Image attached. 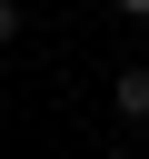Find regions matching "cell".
I'll return each mask as SVG.
<instances>
[{
    "label": "cell",
    "mask_w": 149,
    "mask_h": 159,
    "mask_svg": "<svg viewBox=\"0 0 149 159\" xmlns=\"http://www.w3.org/2000/svg\"><path fill=\"white\" fill-rule=\"evenodd\" d=\"M10 40H20V0H0V50H10Z\"/></svg>",
    "instance_id": "obj_2"
},
{
    "label": "cell",
    "mask_w": 149,
    "mask_h": 159,
    "mask_svg": "<svg viewBox=\"0 0 149 159\" xmlns=\"http://www.w3.org/2000/svg\"><path fill=\"white\" fill-rule=\"evenodd\" d=\"M109 109H119V119H149V70H119V80H109Z\"/></svg>",
    "instance_id": "obj_1"
},
{
    "label": "cell",
    "mask_w": 149,
    "mask_h": 159,
    "mask_svg": "<svg viewBox=\"0 0 149 159\" xmlns=\"http://www.w3.org/2000/svg\"><path fill=\"white\" fill-rule=\"evenodd\" d=\"M109 159H139V149H109Z\"/></svg>",
    "instance_id": "obj_4"
},
{
    "label": "cell",
    "mask_w": 149,
    "mask_h": 159,
    "mask_svg": "<svg viewBox=\"0 0 149 159\" xmlns=\"http://www.w3.org/2000/svg\"><path fill=\"white\" fill-rule=\"evenodd\" d=\"M119 10H129V20H149V0H119Z\"/></svg>",
    "instance_id": "obj_3"
}]
</instances>
